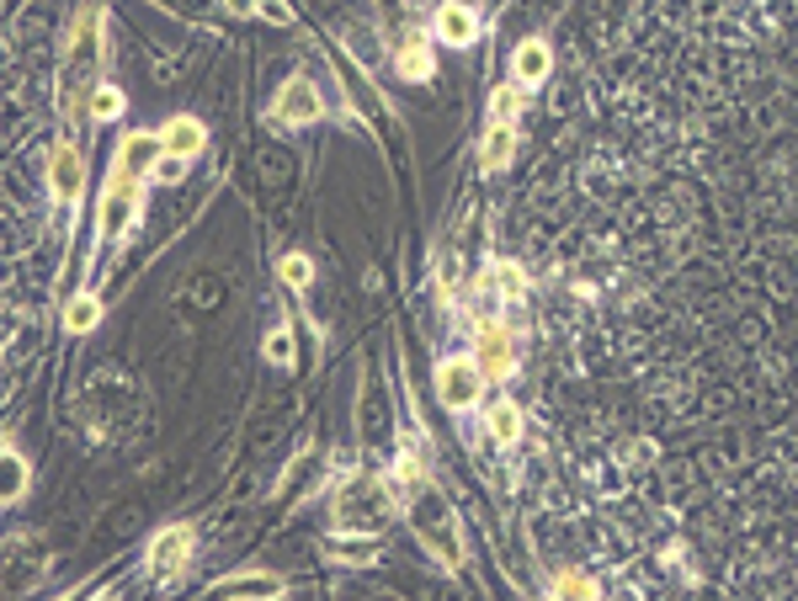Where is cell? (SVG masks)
<instances>
[{"mask_svg":"<svg viewBox=\"0 0 798 601\" xmlns=\"http://www.w3.org/2000/svg\"><path fill=\"white\" fill-rule=\"evenodd\" d=\"M597 580L586 575V569H559L554 575V591H549V601H597Z\"/></svg>","mask_w":798,"mask_h":601,"instance_id":"5bb4252c","label":"cell"},{"mask_svg":"<svg viewBox=\"0 0 798 601\" xmlns=\"http://www.w3.org/2000/svg\"><path fill=\"white\" fill-rule=\"evenodd\" d=\"M224 5H230V11H235V16H256V11H261V5H267V0H224Z\"/></svg>","mask_w":798,"mask_h":601,"instance_id":"4316f807","label":"cell"},{"mask_svg":"<svg viewBox=\"0 0 798 601\" xmlns=\"http://www.w3.org/2000/svg\"><path fill=\"white\" fill-rule=\"evenodd\" d=\"M437 38L447 43V48H469V43L479 38L474 5H463V0H447V5L437 11Z\"/></svg>","mask_w":798,"mask_h":601,"instance_id":"9c48e42d","label":"cell"},{"mask_svg":"<svg viewBox=\"0 0 798 601\" xmlns=\"http://www.w3.org/2000/svg\"><path fill=\"white\" fill-rule=\"evenodd\" d=\"M517 161V122H490L484 128V144H479V170H506Z\"/></svg>","mask_w":798,"mask_h":601,"instance_id":"30bf717a","label":"cell"},{"mask_svg":"<svg viewBox=\"0 0 798 601\" xmlns=\"http://www.w3.org/2000/svg\"><path fill=\"white\" fill-rule=\"evenodd\" d=\"M267 362H278V367L293 362V330H287V325H278V330L267 335Z\"/></svg>","mask_w":798,"mask_h":601,"instance_id":"7402d4cb","label":"cell"},{"mask_svg":"<svg viewBox=\"0 0 798 601\" xmlns=\"http://www.w3.org/2000/svg\"><path fill=\"white\" fill-rule=\"evenodd\" d=\"M102 601H107V597H102Z\"/></svg>","mask_w":798,"mask_h":601,"instance_id":"83f0119b","label":"cell"},{"mask_svg":"<svg viewBox=\"0 0 798 601\" xmlns=\"http://www.w3.org/2000/svg\"><path fill=\"white\" fill-rule=\"evenodd\" d=\"M325 113V102H319L315 81H304V75H293V81L278 91V107H272V118L282 128H304V122H315Z\"/></svg>","mask_w":798,"mask_h":601,"instance_id":"52a82bcc","label":"cell"},{"mask_svg":"<svg viewBox=\"0 0 798 601\" xmlns=\"http://www.w3.org/2000/svg\"><path fill=\"white\" fill-rule=\"evenodd\" d=\"M282 282H287L293 293H304V287L315 282V261H309L304 250H293V256H282Z\"/></svg>","mask_w":798,"mask_h":601,"instance_id":"ffe728a7","label":"cell"},{"mask_svg":"<svg viewBox=\"0 0 798 601\" xmlns=\"http://www.w3.org/2000/svg\"><path fill=\"white\" fill-rule=\"evenodd\" d=\"M219 597H256V601H278L282 597V580L278 575H261V569H245V575H230L213 586Z\"/></svg>","mask_w":798,"mask_h":601,"instance_id":"4fadbf2b","label":"cell"},{"mask_svg":"<svg viewBox=\"0 0 798 601\" xmlns=\"http://www.w3.org/2000/svg\"><path fill=\"white\" fill-rule=\"evenodd\" d=\"M187 559H192V527H165V532H155V543H150V564H155L160 575L181 569Z\"/></svg>","mask_w":798,"mask_h":601,"instance_id":"8fae6325","label":"cell"},{"mask_svg":"<svg viewBox=\"0 0 798 601\" xmlns=\"http://www.w3.org/2000/svg\"><path fill=\"white\" fill-rule=\"evenodd\" d=\"M80 187H85V161H80V150L70 139H59L54 155H48V192H54V202L70 208L80 198Z\"/></svg>","mask_w":798,"mask_h":601,"instance_id":"8992f818","label":"cell"},{"mask_svg":"<svg viewBox=\"0 0 798 601\" xmlns=\"http://www.w3.org/2000/svg\"><path fill=\"white\" fill-rule=\"evenodd\" d=\"M96 54V5H80L75 11V33H70V59L85 64Z\"/></svg>","mask_w":798,"mask_h":601,"instance_id":"ac0fdd59","label":"cell"},{"mask_svg":"<svg viewBox=\"0 0 798 601\" xmlns=\"http://www.w3.org/2000/svg\"><path fill=\"white\" fill-rule=\"evenodd\" d=\"M139 181L144 176H133V170H118L113 165V181H107V192H102V240H122L133 224H139Z\"/></svg>","mask_w":798,"mask_h":601,"instance_id":"3957f363","label":"cell"},{"mask_svg":"<svg viewBox=\"0 0 798 601\" xmlns=\"http://www.w3.org/2000/svg\"><path fill=\"white\" fill-rule=\"evenodd\" d=\"M261 16H267V22H278V27H287V22H293V11H287L282 0H267V5H261Z\"/></svg>","mask_w":798,"mask_h":601,"instance_id":"484cf974","label":"cell"},{"mask_svg":"<svg viewBox=\"0 0 798 601\" xmlns=\"http://www.w3.org/2000/svg\"><path fill=\"white\" fill-rule=\"evenodd\" d=\"M495 278H501V287H506V298H521V287H527L521 267H512V261H495Z\"/></svg>","mask_w":798,"mask_h":601,"instance_id":"cb8c5ba5","label":"cell"},{"mask_svg":"<svg viewBox=\"0 0 798 601\" xmlns=\"http://www.w3.org/2000/svg\"><path fill=\"white\" fill-rule=\"evenodd\" d=\"M395 490L404 495V517L415 527V538L426 543V554L437 564H447V569H458V564H463V527L453 517L447 495L426 480V469H421L415 458H399Z\"/></svg>","mask_w":798,"mask_h":601,"instance_id":"6da1fadb","label":"cell"},{"mask_svg":"<svg viewBox=\"0 0 798 601\" xmlns=\"http://www.w3.org/2000/svg\"><path fill=\"white\" fill-rule=\"evenodd\" d=\"M160 144H165V155H181V161H192L202 144H208V128L198 118H171L160 128Z\"/></svg>","mask_w":798,"mask_h":601,"instance_id":"7c38bea8","label":"cell"},{"mask_svg":"<svg viewBox=\"0 0 798 601\" xmlns=\"http://www.w3.org/2000/svg\"><path fill=\"white\" fill-rule=\"evenodd\" d=\"M484 384H490V378L479 373L474 352H469V357H442L437 362V394H442L447 410H469V404L479 400V389H484Z\"/></svg>","mask_w":798,"mask_h":601,"instance_id":"5b68a950","label":"cell"},{"mask_svg":"<svg viewBox=\"0 0 798 601\" xmlns=\"http://www.w3.org/2000/svg\"><path fill=\"white\" fill-rule=\"evenodd\" d=\"M122 107H128V96H122L118 85H91V96H85V113H91V122L122 118Z\"/></svg>","mask_w":798,"mask_h":601,"instance_id":"e0dca14e","label":"cell"},{"mask_svg":"<svg viewBox=\"0 0 798 601\" xmlns=\"http://www.w3.org/2000/svg\"><path fill=\"white\" fill-rule=\"evenodd\" d=\"M399 75L404 81H432V48H426V38H404V48H399Z\"/></svg>","mask_w":798,"mask_h":601,"instance_id":"9a60e30c","label":"cell"},{"mask_svg":"<svg viewBox=\"0 0 798 601\" xmlns=\"http://www.w3.org/2000/svg\"><path fill=\"white\" fill-rule=\"evenodd\" d=\"M554 75V48L543 38H527L517 43V54H512V81L517 85H543Z\"/></svg>","mask_w":798,"mask_h":601,"instance_id":"ba28073f","label":"cell"},{"mask_svg":"<svg viewBox=\"0 0 798 601\" xmlns=\"http://www.w3.org/2000/svg\"><path fill=\"white\" fill-rule=\"evenodd\" d=\"M187 176V161L181 155H160L155 165H150V181H160V187H171V181H181Z\"/></svg>","mask_w":798,"mask_h":601,"instance_id":"603a6c76","label":"cell"},{"mask_svg":"<svg viewBox=\"0 0 798 601\" xmlns=\"http://www.w3.org/2000/svg\"><path fill=\"white\" fill-rule=\"evenodd\" d=\"M484 432H490L495 441H517V432H521L517 400H495V404H490V415H484Z\"/></svg>","mask_w":798,"mask_h":601,"instance_id":"2e32d148","label":"cell"},{"mask_svg":"<svg viewBox=\"0 0 798 601\" xmlns=\"http://www.w3.org/2000/svg\"><path fill=\"white\" fill-rule=\"evenodd\" d=\"M490 113H495V122H512V113H517V96H512V91H495Z\"/></svg>","mask_w":798,"mask_h":601,"instance_id":"d4e9b609","label":"cell"},{"mask_svg":"<svg viewBox=\"0 0 798 601\" xmlns=\"http://www.w3.org/2000/svg\"><path fill=\"white\" fill-rule=\"evenodd\" d=\"M96 320H102V304H96L91 293H75V298L64 304V330H70V335H85V330H96Z\"/></svg>","mask_w":798,"mask_h":601,"instance_id":"d6986e66","label":"cell"},{"mask_svg":"<svg viewBox=\"0 0 798 601\" xmlns=\"http://www.w3.org/2000/svg\"><path fill=\"white\" fill-rule=\"evenodd\" d=\"M389 517V484L378 474H347V484L336 490V521L347 532H373Z\"/></svg>","mask_w":798,"mask_h":601,"instance_id":"7a4b0ae2","label":"cell"},{"mask_svg":"<svg viewBox=\"0 0 798 601\" xmlns=\"http://www.w3.org/2000/svg\"><path fill=\"white\" fill-rule=\"evenodd\" d=\"M22 490H27V463H22L16 447H5V506H16Z\"/></svg>","mask_w":798,"mask_h":601,"instance_id":"44dd1931","label":"cell"},{"mask_svg":"<svg viewBox=\"0 0 798 601\" xmlns=\"http://www.w3.org/2000/svg\"><path fill=\"white\" fill-rule=\"evenodd\" d=\"M474 362L479 373L490 378V384H506L512 373H517V341H512V330L501 320H484L474 335Z\"/></svg>","mask_w":798,"mask_h":601,"instance_id":"277c9868","label":"cell"}]
</instances>
